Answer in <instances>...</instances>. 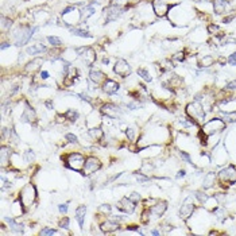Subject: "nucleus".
<instances>
[{
    "label": "nucleus",
    "instance_id": "f257e3e1",
    "mask_svg": "<svg viewBox=\"0 0 236 236\" xmlns=\"http://www.w3.org/2000/svg\"><path fill=\"white\" fill-rule=\"evenodd\" d=\"M85 158L84 155H81L80 153H72L66 157V166L69 169L74 170V171H83L84 170V165H85Z\"/></svg>",
    "mask_w": 236,
    "mask_h": 236
},
{
    "label": "nucleus",
    "instance_id": "f03ea898",
    "mask_svg": "<svg viewBox=\"0 0 236 236\" xmlns=\"http://www.w3.org/2000/svg\"><path fill=\"white\" fill-rule=\"evenodd\" d=\"M224 127H225V121L223 119H219V117H215V119L206 121V123L204 124L202 132L205 135H212V134L217 132V131L224 130Z\"/></svg>",
    "mask_w": 236,
    "mask_h": 236
},
{
    "label": "nucleus",
    "instance_id": "7ed1b4c3",
    "mask_svg": "<svg viewBox=\"0 0 236 236\" xmlns=\"http://www.w3.org/2000/svg\"><path fill=\"white\" fill-rule=\"evenodd\" d=\"M186 112L190 116V119H196V120L205 119V111H204L202 105L198 101H194L192 104H189L188 108H186Z\"/></svg>",
    "mask_w": 236,
    "mask_h": 236
},
{
    "label": "nucleus",
    "instance_id": "20e7f679",
    "mask_svg": "<svg viewBox=\"0 0 236 236\" xmlns=\"http://www.w3.org/2000/svg\"><path fill=\"white\" fill-rule=\"evenodd\" d=\"M123 12H124V7L112 4V6L104 8V12L103 13H104V18H105V22H107V23H110V22L116 20Z\"/></svg>",
    "mask_w": 236,
    "mask_h": 236
},
{
    "label": "nucleus",
    "instance_id": "39448f33",
    "mask_svg": "<svg viewBox=\"0 0 236 236\" xmlns=\"http://www.w3.org/2000/svg\"><path fill=\"white\" fill-rule=\"evenodd\" d=\"M35 196H37V190H35V186L34 185H27V186L22 190V194L19 200L22 202H23V206H24V211H26V206L27 205H31V202L34 201Z\"/></svg>",
    "mask_w": 236,
    "mask_h": 236
},
{
    "label": "nucleus",
    "instance_id": "423d86ee",
    "mask_svg": "<svg viewBox=\"0 0 236 236\" xmlns=\"http://www.w3.org/2000/svg\"><path fill=\"white\" fill-rule=\"evenodd\" d=\"M100 167H101V162H100L97 158H94V157H89L88 159L85 161L83 174L89 175V174H92V173H96Z\"/></svg>",
    "mask_w": 236,
    "mask_h": 236
},
{
    "label": "nucleus",
    "instance_id": "0eeeda50",
    "mask_svg": "<svg viewBox=\"0 0 236 236\" xmlns=\"http://www.w3.org/2000/svg\"><path fill=\"white\" fill-rule=\"evenodd\" d=\"M219 177L223 182L235 184L236 182V167L235 166H227L219 173Z\"/></svg>",
    "mask_w": 236,
    "mask_h": 236
},
{
    "label": "nucleus",
    "instance_id": "6e6552de",
    "mask_svg": "<svg viewBox=\"0 0 236 236\" xmlns=\"http://www.w3.org/2000/svg\"><path fill=\"white\" fill-rule=\"evenodd\" d=\"M113 72L116 74H119L120 77L126 78L127 76L131 74V66L128 65V62H126L124 60H117L115 63V67H113Z\"/></svg>",
    "mask_w": 236,
    "mask_h": 236
},
{
    "label": "nucleus",
    "instance_id": "1a4fd4ad",
    "mask_svg": "<svg viewBox=\"0 0 236 236\" xmlns=\"http://www.w3.org/2000/svg\"><path fill=\"white\" fill-rule=\"evenodd\" d=\"M101 112L110 119H120L121 116V110L119 107L113 105V104H105L101 108Z\"/></svg>",
    "mask_w": 236,
    "mask_h": 236
},
{
    "label": "nucleus",
    "instance_id": "9d476101",
    "mask_svg": "<svg viewBox=\"0 0 236 236\" xmlns=\"http://www.w3.org/2000/svg\"><path fill=\"white\" fill-rule=\"evenodd\" d=\"M116 208H117V209H119L120 212H124V213H132L134 209H135V202H134L131 198H128V197H123L119 202H117Z\"/></svg>",
    "mask_w": 236,
    "mask_h": 236
},
{
    "label": "nucleus",
    "instance_id": "9b49d317",
    "mask_svg": "<svg viewBox=\"0 0 236 236\" xmlns=\"http://www.w3.org/2000/svg\"><path fill=\"white\" fill-rule=\"evenodd\" d=\"M153 10L155 12L157 16L163 18L169 11V4L165 3L163 0H154L153 2Z\"/></svg>",
    "mask_w": 236,
    "mask_h": 236
},
{
    "label": "nucleus",
    "instance_id": "f8f14e48",
    "mask_svg": "<svg viewBox=\"0 0 236 236\" xmlns=\"http://www.w3.org/2000/svg\"><path fill=\"white\" fill-rule=\"evenodd\" d=\"M78 53H83V57H84V61L88 63V66H92L94 61H96V53L93 51L90 47H81L77 50Z\"/></svg>",
    "mask_w": 236,
    "mask_h": 236
},
{
    "label": "nucleus",
    "instance_id": "ddd939ff",
    "mask_svg": "<svg viewBox=\"0 0 236 236\" xmlns=\"http://www.w3.org/2000/svg\"><path fill=\"white\" fill-rule=\"evenodd\" d=\"M89 78H90L92 83H94L96 85H100V84H104V81L107 80V76L99 69H90Z\"/></svg>",
    "mask_w": 236,
    "mask_h": 236
},
{
    "label": "nucleus",
    "instance_id": "4468645a",
    "mask_svg": "<svg viewBox=\"0 0 236 236\" xmlns=\"http://www.w3.org/2000/svg\"><path fill=\"white\" fill-rule=\"evenodd\" d=\"M119 88H120V85L117 84L116 81L110 80V78H107L105 81H104V84H103V90L107 94H115L117 90H119Z\"/></svg>",
    "mask_w": 236,
    "mask_h": 236
},
{
    "label": "nucleus",
    "instance_id": "2eb2a0df",
    "mask_svg": "<svg viewBox=\"0 0 236 236\" xmlns=\"http://www.w3.org/2000/svg\"><path fill=\"white\" fill-rule=\"evenodd\" d=\"M22 121H24V123H34L35 120H37V115H35V111L31 108L29 104H26V110L23 112V115H22Z\"/></svg>",
    "mask_w": 236,
    "mask_h": 236
},
{
    "label": "nucleus",
    "instance_id": "dca6fc26",
    "mask_svg": "<svg viewBox=\"0 0 236 236\" xmlns=\"http://www.w3.org/2000/svg\"><path fill=\"white\" fill-rule=\"evenodd\" d=\"M194 209H196L194 204H188V201H186L182 205V208H181V211H180V217H181V219H188L189 216H192V213H193Z\"/></svg>",
    "mask_w": 236,
    "mask_h": 236
},
{
    "label": "nucleus",
    "instance_id": "f3484780",
    "mask_svg": "<svg viewBox=\"0 0 236 236\" xmlns=\"http://www.w3.org/2000/svg\"><path fill=\"white\" fill-rule=\"evenodd\" d=\"M100 228H101L103 232L110 233V232H115L116 229H119V224L113 220H108V221H105V223H103Z\"/></svg>",
    "mask_w": 236,
    "mask_h": 236
},
{
    "label": "nucleus",
    "instance_id": "a211bd4d",
    "mask_svg": "<svg viewBox=\"0 0 236 236\" xmlns=\"http://www.w3.org/2000/svg\"><path fill=\"white\" fill-rule=\"evenodd\" d=\"M166 208H167L166 202H158L157 205H153L151 208H150V213H153L154 216L159 217V216H162L163 213H165Z\"/></svg>",
    "mask_w": 236,
    "mask_h": 236
},
{
    "label": "nucleus",
    "instance_id": "6ab92c4d",
    "mask_svg": "<svg viewBox=\"0 0 236 236\" xmlns=\"http://www.w3.org/2000/svg\"><path fill=\"white\" fill-rule=\"evenodd\" d=\"M85 213H87V206L85 205H80L76 209V219L80 224V228L84 227V220H85Z\"/></svg>",
    "mask_w": 236,
    "mask_h": 236
},
{
    "label": "nucleus",
    "instance_id": "aec40b11",
    "mask_svg": "<svg viewBox=\"0 0 236 236\" xmlns=\"http://www.w3.org/2000/svg\"><path fill=\"white\" fill-rule=\"evenodd\" d=\"M228 2L227 0H215L213 2V8H215L216 13H223L227 8H228Z\"/></svg>",
    "mask_w": 236,
    "mask_h": 236
},
{
    "label": "nucleus",
    "instance_id": "412c9836",
    "mask_svg": "<svg viewBox=\"0 0 236 236\" xmlns=\"http://www.w3.org/2000/svg\"><path fill=\"white\" fill-rule=\"evenodd\" d=\"M6 221L8 224H10L11 227V229H12V232H15V233H23V224H18L15 220L12 219V217H6Z\"/></svg>",
    "mask_w": 236,
    "mask_h": 236
},
{
    "label": "nucleus",
    "instance_id": "4be33fe9",
    "mask_svg": "<svg viewBox=\"0 0 236 236\" xmlns=\"http://www.w3.org/2000/svg\"><path fill=\"white\" fill-rule=\"evenodd\" d=\"M42 51H46V47H45L42 43H35V45H33V46L27 47V50H26V53L30 54V56H34V54H40Z\"/></svg>",
    "mask_w": 236,
    "mask_h": 236
},
{
    "label": "nucleus",
    "instance_id": "5701e85b",
    "mask_svg": "<svg viewBox=\"0 0 236 236\" xmlns=\"http://www.w3.org/2000/svg\"><path fill=\"white\" fill-rule=\"evenodd\" d=\"M0 157H2V165L4 166L7 162H10V157H11V150L3 146L2 147V153H0Z\"/></svg>",
    "mask_w": 236,
    "mask_h": 236
},
{
    "label": "nucleus",
    "instance_id": "b1692460",
    "mask_svg": "<svg viewBox=\"0 0 236 236\" xmlns=\"http://www.w3.org/2000/svg\"><path fill=\"white\" fill-rule=\"evenodd\" d=\"M89 137L92 138L93 140H100L103 137H104V132H103V130L101 128H92V130H89Z\"/></svg>",
    "mask_w": 236,
    "mask_h": 236
},
{
    "label": "nucleus",
    "instance_id": "393cba45",
    "mask_svg": "<svg viewBox=\"0 0 236 236\" xmlns=\"http://www.w3.org/2000/svg\"><path fill=\"white\" fill-rule=\"evenodd\" d=\"M70 33L73 35H77V37H81V38H90L92 37V34H89L88 31L81 30V29H70Z\"/></svg>",
    "mask_w": 236,
    "mask_h": 236
},
{
    "label": "nucleus",
    "instance_id": "a878e982",
    "mask_svg": "<svg viewBox=\"0 0 236 236\" xmlns=\"http://www.w3.org/2000/svg\"><path fill=\"white\" fill-rule=\"evenodd\" d=\"M47 40H49V43L53 47H60L61 45H62V40H61V38L54 37V35H50V37H47Z\"/></svg>",
    "mask_w": 236,
    "mask_h": 236
},
{
    "label": "nucleus",
    "instance_id": "bb28decb",
    "mask_svg": "<svg viewBox=\"0 0 236 236\" xmlns=\"http://www.w3.org/2000/svg\"><path fill=\"white\" fill-rule=\"evenodd\" d=\"M63 116H65L66 119L72 120V121H76L77 119H78V112L74 111V110H67V111L65 112V115H63Z\"/></svg>",
    "mask_w": 236,
    "mask_h": 236
},
{
    "label": "nucleus",
    "instance_id": "cd10ccee",
    "mask_svg": "<svg viewBox=\"0 0 236 236\" xmlns=\"http://www.w3.org/2000/svg\"><path fill=\"white\" fill-rule=\"evenodd\" d=\"M213 57L212 56H204V58L201 61H200V63L198 65L201 66V67H204V66H211V65H213Z\"/></svg>",
    "mask_w": 236,
    "mask_h": 236
},
{
    "label": "nucleus",
    "instance_id": "c85d7f7f",
    "mask_svg": "<svg viewBox=\"0 0 236 236\" xmlns=\"http://www.w3.org/2000/svg\"><path fill=\"white\" fill-rule=\"evenodd\" d=\"M94 13V8L92 6H89V7H85L83 11H81V16L84 18V19H88L89 16H92Z\"/></svg>",
    "mask_w": 236,
    "mask_h": 236
},
{
    "label": "nucleus",
    "instance_id": "c756f323",
    "mask_svg": "<svg viewBox=\"0 0 236 236\" xmlns=\"http://www.w3.org/2000/svg\"><path fill=\"white\" fill-rule=\"evenodd\" d=\"M138 74L142 77V78L146 81V83H150L151 81V77H150V74H148V72H147V69H143V67H139L138 69Z\"/></svg>",
    "mask_w": 236,
    "mask_h": 236
},
{
    "label": "nucleus",
    "instance_id": "7c9ffc66",
    "mask_svg": "<svg viewBox=\"0 0 236 236\" xmlns=\"http://www.w3.org/2000/svg\"><path fill=\"white\" fill-rule=\"evenodd\" d=\"M224 120H227V121H236V111L225 112L224 113Z\"/></svg>",
    "mask_w": 236,
    "mask_h": 236
},
{
    "label": "nucleus",
    "instance_id": "2f4dec72",
    "mask_svg": "<svg viewBox=\"0 0 236 236\" xmlns=\"http://www.w3.org/2000/svg\"><path fill=\"white\" fill-rule=\"evenodd\" d=\"M213 181H215V174L211 173V174H208L206 175V178H205V188H211L212 186V184H213Z\"/></svg>",
    "mask_w": 236,
    "mask_h": 236
},
{
    "label": "nucleus",
    "instance_id": "473e14b6",
    "mask_svg": "<svg viewBox=\"0 0 236 236\" xmlns=\"http://www.w3.org/2000/svg\"><path fill=\"white\" fill-rule=\"evenodd\" d=\"M196 198L198 200V201H200V202H205V201H206V200H208V198H209V197H208V196H206V194H205V193L197 192V193H196Z\"/></svg>",
    "mask_w": 236,
    "mask_h": 236
},
{
    "label": "nucleus",
    "instance_id": "72a5a7b5",
    "mask_svg": "<svg viewBox=\"0 0 236 236\" xmlns=\"http://www.w3.org/2000/svg\"><path fill=\"white\" fill-rule=\"evenodd\" d=\"M34 153L31 151V150H29V151H26L24 153V159H26V162H33L34 161Z\"/></svg>",
    "mask_w": 236,
    "mask_h": 236
},
{
    "label": "nucleus",
    "instance_id": "f704fd0d",
    "mask_svg": "<svg viewBox=\"0 0 236 236\" xmlns=\"http://www.w3.org/2000/svg\"><path fill=\"white\" fill-rule=\"evenodd\" d=\"M135 177H137V180L139 181V182H148L150 178L146 175H143L142 173H135Z\"/></svg>",
    "mask_w": 236,
    "mask_h": 236
},
{
    "label": "nucleus",
    "instance_id": "c9c22d12",
    "mask_svg": "<svg viewBox=\"0 0 236 236\" xmlns=\"http://www.w3.org/2000/svg\"><path fill=\"white\" fill-rule=\"evenodd\" d=\"M111 209H112V208H111V205H108V204L100 205V208H99V211L103 212V213H105V215H107V213H111Z\"/></svg>",
    "mask_w": 236,
    "mask_h": 236
},
{
    "label": "nucleus",
    "instance_id": "e433bc0d",
    "mask_svg": "<svg viewBox=\"0 0 236 236\" xmlns=\"http://www.w3.org/2000/svg\"><path fill=\"white\" fill-rule=\"evenodd\" d=\"M180 157L182 158V159L185 162H188V163H192V158H190V155L188 153H185V151H180Z\"/></svg>",
    "mask_w": 236,
    "mask_h": 236
},
{
    "label": "nucleus",
    "instance_id": "4c0bfd02",
    "mask_svg": "<svg viewBox=\"0 0 236 236\" xmlns=\"http://www.w3.org/2000/svg\"><path fill=\"white\" fill-rule=\"evenodd\" d=\"M208 31H209L211 34H219L220 33V27L216 26V24H211L208 27Z\"/></svg>",
    "mask_w": 236,
    "mask_h": 236
},
{
    "label": "nucleus",
    "instance_id": "58836bf2",
    "mask_svg": "<svg viewBox=\"0 0 236 236\" xmlns=\"http://www.w3.org/2000/svg\"><path fill=\"white\" fill-rule=\"evenodd\" d=\"M54 233H57V231L53 228H43L40 231V235H54Z\"/></svg>",
    "mask_w": 236,
    "mask_h": 236
},
{
    "label": "nucleus",
    "instance_id": "ea45409f",
    "mask_svg": "<svg viewBox=\"0 0 236 236\" xmlns=\"http://www.w3.org/2000/svg\"><path fill=\"white\" fill-rule=\"evenodd\" d=\"M65 138L69 140L70 143H77V142H78V140H77V137H76V135H73V134H66Z\"/></svg>",
    "mask_w": 236,
    "mask_h": 236
},
{
    "label": "nucleus",
    "instance_id": "a19ab883",
    "mask_svg": "<svg viewBox=\"0 0 236 236\" xmlns=\"http://www.w3.org/2000/svg\"><path fill=\"white\" fill-rule=\"evenodd\" d=\"M60 227L61 228H69V219L67 217H63L60 223Z\"/></svg>",
    "mask_w": 236,
    "mask_h": 236
},
{
    "label": "nucleus",
    "instance_id": "79ce46f5",
    "mask_svg": "<svg viewBox=\"0 0 236 236\" xmlns=\"http://www.w3.org/2000/svg\"><path fill=\"white\" fill-rule=\"evenodd\" d=\"M126 134H127V137H128L130 140H134V138H135V131H134L132 128H127Z\"/></svg>",
    "mask_w": 236,
    "mask_h": 236
},
{
    "label": "nucleus",
    "instance_id": "37998d69",
    "mask_svg": "<svg viewBox=\"0 0 236 236\" xmlns=\"http://www.w3.org/2000/svg\"><path fill=\"white\" fill-rule=\"evenodd\" d=\"M228 62L231 63V65L236 66V51H235V53H232V54H231V56L228 57Z\"/></svg>",
    "mask_w": 236,
    "mask_h": 236
},
{
    "label": "nucleus",
    "instance_id": "c03bdc74",
    "mask_svg": "<svg viewBox=\"0 0 236 236\" xmlns=\"http://www.w3.org/2000/svg\"><path fill=\"white\" fill-rule=\"evenodd\" d=\"M67 205H69V202L61 204V205H58V209H60L61 213H66V212H67Z\"/></svg>",
    "mask_w": 236,
    "mask_h": 236
},
{
    "label": "nucleus",
    "instance_id": "a18cd8bd",
    "mask_svg": "<svg viewBox=\"0 0 236 236\" xmlns=\"http://www.w3.org/2000/svg\"><path fill=\"white\" fill-rule=\"evenodd\" d=\"M115 4L116 6H120V7H124L128 4V0H115Z\"/></svg>",
    "mask_w": 236,
    "mask_h": 236
},
{
    "label": "nucleus",
    "instance_id": "49530a36",
    "mask_svg": "<svg viewBox=\"0 0 236 236\" xmlns=\"http://www.w3.org/2000/svg\"><path fill=\"white\" fill-rule=\"evenodd\" d=\"M130 198L134 202H138L139 200H140V196H139V193H132V194H131V196H130Z\"/></svg>",
    "mask_w": 236,
    "mask_h": 236
},
{
    "label": "nucleus",
    "instance_id": "de8ad7c7",
    "mask_svg": "<svg viewBox=\"0 0 236 236\" xmlns=\"http://www.w3.org/2000/svg\"><path fill=\"white\" fill-rule=\"evenodd\" d=\"M3 27H6V29H10V27H11V24H12V22L11 20H7L6 19V18H3Z\"/></svg>",
    "mask_w": 236,
    "mask_h": 236
},
{
    "label": "nucleus",
    "instance_id": "09e8293b",
    "mask_svg": "<svg viewBox=\"0 0 236 236\" xmlns=\"http://www.w3.org/2000/svg\"><path fill=\"white\" fill-rule=\"evenodd\" d=\"M225 88H227V89H231V90H232V89H236V81H231V83H228Z\"/></svg>",
    "mask_w": 236,
    "mask_h": 236
},
{
    "label": "nucleus",
    "instance_id": "8fccbe9b",
    "mask_svg": "<svg viewBox=\"0 0 236 236\" xmlns=\"http://www.w3.org/2000/svg\"><path fill=\"white\" fill-rule=\"evenodd\" d=\"M39 77H40L42 80H47V78H49V72L42 70V72H40V74H39Z\"/></svg>",
    "mask_w": 236,
    "mask_h": 236
},
{
    "label": "nucleus",
    "instance_id": "3c124183",
    "mask_svg": "<svg viewBox=\"0 0 236 236\" xmlns=\"http://www.w3.org/2000/svg\"><path fill=\"white\" fill-rule=\"evenodd\" d=\"M174 60H178L180 62H182L184 60H185V56H184V53H178L177 56L174 57Z\"/></svg>",
    "mask_w": 236,
    "mask_h": 236
},
{
    "label": "nucleus",
    "instance_id": "603ef678",
    "mask_svg": "<svg viewBox=\"0 0 236 236\" xmlns=\"http://www.w3.org/2000/svg\"><path fill=\"white\" fill-rule=\"evenodd\" d=\"M233 18H235V15H229V16H227V18H224V19H223V22H224V23H229V22H231V20H232V19H233Z\"/></svg>",
    "mask_w": 236,
    "mask_h": 236
},
{
    "label": "nucleus",
    "instance_id": "864d4df0",
    "mask_svg": "<svg viewBox=\"0 0 236 236\" xmlns=\"http://www.w3.org/2000/svg\"><path fill=\"white\" fill-rule=\"evenodd\" d=\"M45 105H46L49 110H53V101H51V100H47V101H45Z\"/></svg>",
    "mask_w": 236,
    "mask_h": 236
},
{
    "label": "nucleus",
    "instance_id": "5fc2aeb1",
    "mask_svg": "<svg viewBox=\"0 0 236 236\" xmlns=\"http://www.w3.org/2000/svg\"><path fill=\"white\" fill-rule=\"evenodd\" d=\"M185 174H186V171L185 170H180L178 174H177V178H181V177H185Z\"/></svg>",
    "mask_w": 236,
    "mask_h": 236
},
{
    "label": "nucleus",
    "instance_id": "6e6d98bb",
    "mask_svg": "<svg viewBox=\"0 0 236 236\" xmlns=\"http://www.w3.org/2000/svg\"><path fill=\"white\" fill-rule=\"evenodd\" d=\"M8 46H11V43H7V42H4L3 45H2V50H4L6 47H8Z\"/></svg>",
    "mask_w": 236,
    "mask_h": 236
},
{
    "label": "nucleus",
    "instance_id": "4d7b16f0",
    "mask_svg": "<svg viewBox=\"0 0 236 236\" xmlns=\"http://www.w3.org/2000/svg\"><path fill=\"white\" fill-rule=\"evenodd\" d=\"M151 233H153V235H155V236H158V235H161V232H159V231H157V229H154V231H151Z\"/></svg>",
    "mask_w": 236,
    "mask_h": 236
},
{
    "label": "nucleus",
    "instance_id": "13d9d810",
    "mask_svg": "<svg viewBox=\"0 0 236 236\" xmlns=\"http://www.w3.org/2000/svg\"><path fill=\"white\" fill-rule=\"evenodd\" d=\"M194 2L198 3V2H212V0H194Z\"/></svg>",
    "mask_w": 236,
    "mask_h": 236
},
{
    "label": "nucleus",
    "instance_id": "bf43d9fd",
    "mask_svg": "<svg viewBox=\"0 0 236 236\" xmlns=\"http://www.w3.org/2000/svg\"><path fill=\"white\" fill-rule=\"evenodd\" d=\"M103 62L104 63H108V58H103Z\"/></svg>",
    "mask_w": 236,
    "mask_h": 236
}]
</instances>
